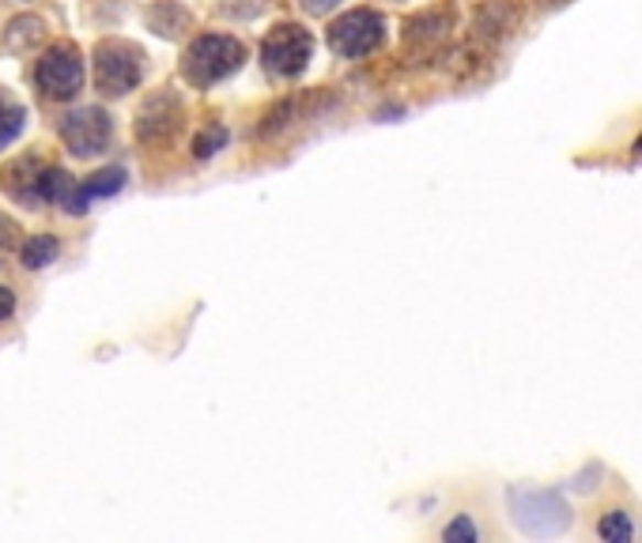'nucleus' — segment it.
Returning <instances> with one entry per match:
<instances>
[{"mask_svg": "<svg viewBox=\"0 0 642 543\" xmlns=\"http://www.w3.org/2000/svg\"><path fill=\"white\" fill-rule=\"evenodd\" d=\"M246 61V46L231 34H200L189 42L186 57H182V76L193 87H213L231 73H239Z\"/></svg>", "mask_w": 642, "mask_h": 543, "instance_id": "obj_1", "label": "nucleus"}, {"mask_svg": "<svg viewBox=\"0 0 642 543\" xmlns=\"http://www.w3.org/2000/svg\"><path fill=\"white\" fill-rule=\"evenodd\" d=\"M510 521L525 532V536H559L570 524V506L556 491H525V487H510L507 491Z\"/></svg>", "mask_w": 642, "mask_h": 543, "instance_id": "obj_2", "label": "nucleus"}, {"mask_svg": "<svg viewBox=\"0 0 642 543\" xmlns=\"http://www.w3.org/2000/svg\"><path fill=\"white\" fill-rule=\"evenodd\" d=\"M140 76H144V53L137 46L113 39L95 50V84H99V91L107 99L129 95L140 84Z\"/></svg>", "mask_w": 642, "mask_h": 543, "instance_id": "obj_3", "label": "nucleus"}, {"mask_svg": "<svg viewBox=\"0 0 642 543\" xmlns=\"http://www.w3.org/2000/svg\"><path fill=\"white\" fill-rule=\"evenodd\" d=\"M311 53H314V39L311 31H303L298 23H280L276 31L261 42V61L272 76H284V79H295L306 73L311 65Z\"/></svg>", "mask_w": 642, "mask_h": 543, "instance_id": "obj_4", "label": "nucleus"}, {"mask_svg": "<svg viewBox=\"0 0 642 543\" xmlns=\"http://www.w3.org/2000/svg\"><path fill=\"white\" fill-rule=\"evenodd\" d=\"M385 42V20L371 8H351L329 26V46L340 57H367Z\"/></svg>", "mask_w": 642, "mask_h": 543, "instance_id": "obj_5", "label": "nucleus"}, {"mask_svg": "<svg viewBox=\"0 0 642 543\" xmlns=\"http://www.w3.org/2000/svg\"><path fill=\"white\" fill-rule=\"evenodd\" d=\"M34 84H39V91L46 95V99H54V102L76 99L80 87H84L80 53H76L73 46H54L46 57L39 61V68H34Z\"/></svg>", "mask_w": 642, "mask_h": 543, "instance_id": "obj_6", "label": "nucleus"}, {"mask_svg": "<svg viewBox=\"0 0 642 543\" xmlns=\"http://www.w3.org/2000/svg\"><path fill=\"white\" fill-rule=\"evenodd\" d=\"M61 140H65V148L73 151V155H99V151L110 148L113 140V121L107 110H99V106H80V110L65 113L57 124Z\"/></svg>", "mask_w": 642, "mask_h": 543, "instance_id": "obj_7", "label": "nucleus"}, {"mask_svg": "<svg viewBox=\"0 0 642 543\" xmlns=\"http://www.w3.org/2000/svg\"><path fill=\"white\" fill-rule=\"evenodd\" d=\"M182 124V99L174 91H155L137 113V137L144 144H163Z\"/></svg>", "mask_w": 642, "mask_h": 543, "instance_id": "obj_8", "label": "nucleus"}, {"mask_svg": "<svg viewBox=\"0 0 642 543\" xmlns=\"http://www.w3.org/2000/svg\"><path fill=\"white\" fill-rule=\"evenodd\" d=\"M121 185H126V171L121 166H107V171H95L87 182H80V189H76L73 204H68V211L73 216H84L87 204L91 200H102V197H113V193H121Z\"/></svg>", "mask_w": 642, "mask_h": 543, "instance_id": "obj_9", "label": "nucleus"}, {"mask_svg": "<svg viewBox=\"0 0 642 543\" xmlns=\"http://www.w3.org/2000/svg\"><path fill=\"white\" fill-rule=\"evenodd\" d=\"M46 166L39 163V159H15V163H8L4 171H0V185H4L8 197H20V200H31L39 197V177Z\"/></svg>", "mask_w": 642, "mask_h": 543, "instance_id": "obj_10", "label": "nucleus"}, {"mask_svg": "<svg viewBox=\"0 0 642 543\" xmlns=\"http://www.w3.org/2000/svg\"><path fill=\"white\" fill-rule=\"evenodd\" d=\"M46 34H50V26L42 15H34V12H23V15H15L12 23L4 26V50L8 53H28L34 46H42L46 42Z\"/></svg>", "mask_w": 642, "mask_h": 543, "instance_id": "obj_11", "label": "nucleus"}, {"mask_svg": "<svg viewBox=\"0 0 642 543\" xmlns=\"http://www.w3.org/2000/svg\"><path fill=\"white\" fill-rule=\"evenodd\" d=\"M76 189H80V182H76L68 171H61V166H46L42 177H39V200L61 204L65 211H68V204H73Z\"/></svg>", "mask_w": 642, "mask_h": 543, "instance_id": "obj_12", "label": "nucleus"}, {"mask_svg": "<svg viewBox=\"0 0 642 543\" xmlns=\"http://www.w3.org/2000/svg\"><path fill=\"white\" fill-rule=\"evenodd\" d=\"M189 12L182 4H174V0H160V4L148 8V26H152L155 34H163V39H178L182 31H189Z\"/></svg>", "mask_w": 642, "mask_h": 543, "instance_id": "obj_13", "label": "nucleus"}, {"mask_svg": "<svg viewBox=\"0 0 642 543\" xmlns=\"http://www.w3.org/2000/svg\"><path fill=\"white\" fill-rule=\"evenodd\" d=\"M61 253V242L54 235H39V238H28V242L20 246V261L23 269H42V264L57 261Z\"/></svg>", "mask_w": 642, "mask_h": 543, "instance_id": "obj_14", "label": "nucleus"}, {"mask_svg": "<svg viewBox=\"0 0 642 543\" xmlns=\"http://www.w3.org/2000/svg\"><path fill=\"white\" fill-rule=\"evenodd\" d=\"M23 124H28V110H23L20 102H12L4 91H0V151L12 144L15 137H20Z\"/></svg>", "mask_w": 642, "mask_h": 543, "instance_id": "obj_15", "label": "nucleus"}, {"mask_svg": "<svg viewBox=\"0 0 642 543\" xmlns=\"http://www.w3.org/2000/svg\"><path fill=\"white\" fill-rule=\"evenodd\" d=\"M597 536L609 540V543H628L631 536H635V529H631L628 513H623V510H612V513H605V518L597 521Z\"/></svg>", "mask_w": 642, "mask_h": 543, "instance_id": "obj_16", "label": "nucleus"}, {"mask_svg": "<svg viewBox=\"0 0 642 543\" xmlns=\"http://www.w3.org/2000/svg\"><path fill=\"white\" fill-rule=\"evenodd\" d=\"M265 8H269V0H219L216 12L224 15V20H258Z\"/></svg>", "mask_w": 642, "mask_h": 543, "instance_id": "obj_17", "label": "nucleus"}, {"mask_svg": "<svg viewBox=\"0 0 642 543\" xmlns=\"http://www.w3.org/2000/svg\"><path fill=\"white\" fill-rule=\"evenodd\" d=\"M224 144H227V129H224V124H213V129H205L197 140H193V155H197V159H213Z\"/></svg>", "mask_w": 642, "mask_h": 543, "instance_id": "obj_18", "label": "nucleus"}, {"mask_svg": "<svg viewBox=\"0 0 642 543\" xmlns=\"http://www.w3.org/2000/svg\"><path fill=\"white\" fill-rule=\"evenodd\" d=\"M443 540H465V543H472V540H480V532H477V524H472L469 518H457V521H450L443 529Z\"/></svg>", "mask_w": 642, "mask_h": 543, "instance_id": "obj_19", "label": "nucleus"}, {"mask_svg": "<svg viewBox=\"0 0 642 543\" xmlns=\"http://www.w3.org/2000/svg\"><path fill=\"white\" fill-rule=\"evenodd\" d=\"M23 246V235H20V222L8 219L4 211H0V249H15Z\"/></svg>", "mask_w": 642, "mask_h": 543, "instance_id": "obj_20", "label": "nucleus"}, {"mask_svg": "<svg viewBox=\"0 0 642 543\" xmlns=\"http://www.w3.org/2000/svg\"><path fill=\"white\" fill-rule=\"evenodd\" d=\"M303 4V12H311V15H325L329 8H337L340 0H298Z\"/></svg>", "mask_w": 642, "mask_h": 543, "instance_id": "obj_21", "label": "nucleus"}, {"mask_svg": "<svg viewBox=\"0 0 642 543\" xmlns=\"http://www.w3.org/2000/svg\"><path fill=\"white\" fill-rule=\"evenodd\" d=\"M12 314H15V295L8 287H0V322H8Z\"/></svg>", "mask_w": 642, "mask_h": 543, "instance_id": "obj_22", "label": "nucleus"}, {"mask_svg": "<svg viewBox=\"0 0 642 543\" xmlns=\"http://www.w3.org/2000/svg\"><path fill=\"white\" fill-rule=\"evenodd\" d=\"M635 155H642V140H635Z\"/></svg>", "mask_w": 642, "mask_h": 543, "instance_id": "obj_23", "label": "nucleus"}]
</instances>
